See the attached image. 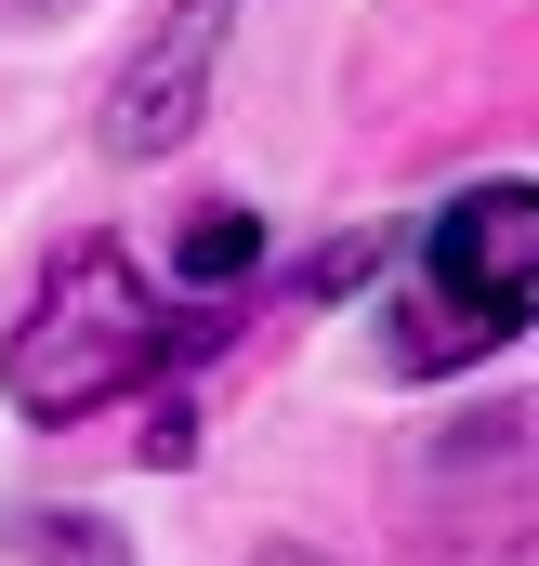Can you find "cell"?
<instances>
[{"instance_id": "obj_1", "label": "cell", "mask_w": 539, "mask_h": 566, "mask_svg": "<svg viewBox=\"0 0 539 566\" xmlns=\"http://www.w3.org/2000/svg\"><path fill=\"white\" fill-rule=\"evenodd\" d=\"M251 303H171L119 238H66L40 251V277L0 329V382L27 422H93V409H145V461H184L198 409H184V369L237 343Z\"/></svg>"}, {"instance_id": "obj_2", "label": "cell", "mask_w": 539, "mask_h": 566, "mask_svg": "<svg viewBox=\"0 0 539 566\" xmlns=\"http://www.w3.org/2000/svg\"><path fill=\"white\" fill-rule=\"evenodd\" d=\"M527 277H539V198L527 185H474L421 224L395 303H382V369L408 382H447L474 356H514L527 343Z\"/></svg>"}, {"instance_id": "obj_3", "label": "cell", "mask_w": 539, "mask_h": 566, "mask_svg": "<svg viewBox=\"0 0 539 566\" xmlns=\"http://www.w3.org/2000/svg\"><path fill=\"white\" fill-rule=\"evenodd\" d=\"M224 40H237V0H158V27L106 80V158H171L198 133V106L224 80Z\"/></svg>"}, {"instance_id": "obj_4", "label": "cell", "mask_w": 539, "mask_h": 566, "mask_svg": "<svg viewBox=\"0 0 539 566\" xmlns=\"http://www.w3.org/2000/svg\"><path fill=\"white\" fill-rule=\"evenodd\" d=\"M251 264H264V211H237V198H211L184 238H171V277H184V303H251Z\"/></svg>"}, {"instance_id": "obj_5", "label": "cell", "mask_w": 539, "mask_h": 566, "mask_svg": "<svg viewBox=\"0 0 539 566\" xmlns=\"http://www.w3.org/2000/svg\"><path fill=\"white\" fill-rule=\"evenodd\" d=\"M0 566H133L106 514H0Z\"/></svg>"}, {"instance_id": "obj_6", "label": "cell", "mask_w": 539, "mask_h": 566, "mask_svg": "<svg viewBox=\"0 0 539 566\" xmlns=\"http://www.w3.org/2000/svg\"><path fill=\"white\" fill-rule=\"evenodd\" d=\"M264 566H316V554H264Z\"/></svg>"}]
</instances>
